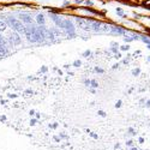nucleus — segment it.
Listing matches in <instances>:
<instances>
[{
	"label": "nucleus",
	"mask_w": 150,
	"mask_h": 150,
	"mask_svg": "<svg viewBox=\"0 0 150 150\" xmlns=\"http://www.w3.org/2000/svg\"><path fill=\"white\" fill-rule=\"evenodd\" d=\"M138 142H139V144H143V143H144V138H143V137H140L139 139H138Z\"/></svg>",
	"instance_id": "b1692460"
},
{
	"label": "nucleus",
	"mask_w": 150,
	"mask_h": 150,
	"mask_svg": "<svg viewBox=\"0 0 150 150\" xmlns=\"http://www.w3.org/2000/svg\"><path fill=\"white\" fill-rule=\"evenodd\" d=\"M36 124H37V121H36L35 119H31V120H30V123H29V125H30V126H35Z\"/></svg>",
	"instance_id": "9d476101"
},
{
	"label": "nucleus",
	"mask_w": 150,
	"mask_h": 150,
	"mask_svg": "<svg viewBox=\"0 0 150 150\" xmlns=\"http://www.w3.org/2000/svg\"><path fill=\"white\" fill-rule=\"evenodd\" d=\"M139 69H136V70H133V75L134 76H138V75H139Z\"/></svg>",
	"instance_id": "6ab92c4d"
},
{
	"label": "nucleus",
	"mask_w": 150,
	"mask_h": 150,
	"mask_svg": "<svg viewBox=\"0 0 150 150\" xmlns=\"http://www.w3.org/2000/svg\"><path fill=\"white\" fill-rule=\"evenodd\" d=\"M49 127H51V129H53V130H55L57 127H58V123H55V124H51V125H49Z\"/></svg>",
	"instance_id": "f8f14e48"
},
{
	"label": "nucleus",
	"mask_w": 150,
	"mask_h": 150,
	"mask_svg": "<svg viewBox=\"0 0 150 150\" xmlns=\"http://www.w3.org/2000/svg\"><path fill=\"white\" fill-rule=\"evenodd\" d=\"M0 121L5 123V121H6V117H5V115H1V117H0Z\"/></svg>",
	"instance_id": "412c9836"
},
{
	"label": "nucleus",
	"mask_w": 150,
	"mask_h": 150,
	"mask_svg": "<svg viewBox=\"0 0 150 150\" xmlns=\"http://www.w3.org/2000/svg\"><path fill=\"white\" fill-rule=\"evenodd\" d=\"M118 66H119V65H118V64H115V65H113V69H114V70H115V69H118Z\"/></svg>",
	"instance_id": "2f4dec72"
},
{
	"label": "nucleus",
	"mask_w": 150,
	"mask_h": 150,
	"mask_svg": "<svg viewBox=\"0 0 150 150\" xmlns=\"http://www.w3.org/2000/svg\"><path fill=\"white\" fill-rule=\"evenodd\" d=\"M37 22L40 24H43V23H44V18H43L42 15H38L37 16Z\"/></svg>",
	"instance_id": "423d86ee"
},
{
	"label": "nucleus",
	"mask_w": 150,
	"mask_h": 150,
	"mask_svg": "<svg viewBox=\"0 0 150 150\" xmlns=\"http://www.w3.org/2000/svg\"><path fill=\"white\" fill-rule=\"evenodd\" d=\"M90 85L92 86V88H97V86H98V83H97L96 80H90Z\"/></svg>",
	"instance_id": "0eeeda50"
},
{
	"label": "nucleus",
	"mask_w": 150,
	"mask_h": 150,
	"mask_svg": "<svg viewBox=\"0 0 150 150\" xmlns=\"http://www.w3.org/2000/svg\"><path fill=\"white\" fill-rule=\"evenodd\" d=\"M59 137H60V138H64V139H69L67 134H65V133H60V134H59Z\"/></svg>",
	"instance_id": "4468645a"
},
{
	"label": "nucleus",
	"mask_w": 150,
	"mask_h": 150,
	"mask_svg": "<svg viewBox=\"0 0 150 150\" xmlns=\"http://www.w3.org/2000/svg\"><path fill=\"white\" fill-rule=\"evenodd\" d=\"M114 149L119 150V149H120V144H119V143H117V144H115V146H114Z\"/></svg>",
	"instance_id": "bb28decb"
},
{
	"label": "nucleus",
	"mask_w": 150,
	"mask_h": 150,
	"mask_svg": "<svg viewBox=\"0 0 150 150\" xmlns=\"http://www.w3.org/2000/svg\"><path fill=\"white\" fill-rule=\"evenodd\" d=\"M9 23H10V25L13 28V29H15L17 32H25V29H24V27H23L22 22L17 21L16 18L10 17V18H9Z\"/></svg>",
	"instance_id": "f257e3e1"
},
{
	"label": "nucleus",
	"mask_w": 150,
	"mask_h": 150,
	"mask_svg": "<svg viewBox=\"0 0 150 150\" xmlns=\"http://www.w3.org/2000/svg\"><path fill=\"white\" fill-rule=\"evenodd\" d=\"M0 103H1V105H5V103H7V101H6V100H1Z\"/></svg>",
	"instance_id": "c85d7f7f"
},
{
	"label": "nucleus",
	"mask_w": 150,
	"mask_h": 150,
	"mask_svg": "<svg viewBox=\"0 0 150 150\" xmlns=\"http://www.w3.org/2000/svg\"><path fill=\"white\" fill-rule=\"evenodd\" d=\"M84 83H85V85H88V86L90 85V80H89V79H86V80H84Z\"/></svg>",
	"instance_id": "cd10ccee"
},
{
	"label": "nucleus",
	"mask_w": 150,
	"mask_h": 150,
	"mask_svg": "<svg viewBox=\"0 0 150 150\" xmlns=\"http://www.w3.org/2000/svg\"><path fill=\"white\" fill-rule=\"evenodd\" d=\"M0 44H4V46H6V43L5 41H4V38H3V36L0 35Z\"/></svg>",
	"instance_id": "a211bd4d"
},
{
	"label": "nucleus",
	"mask_w": 150,
	"mask_h": 150,
	"mask_svg": "<svg viewBox=\"0 0 150 150\" xmlns=\"http://www.w3.org/2000/svg\"><path fill=\"white\" fill-rule=\"evenodd\" d=\"M29 114H30V115H34V114H35V111H30V112H29Z\"/></svg>",
	"instance_id": "473e14b6"
},
{
	"label": "nucleus",
	"mask_w": 150,
	"mask_h": 150,
	"mask_svg": "<svg viewBox=\"0 0 150 150\" xmlns=\"http://www.w3.org/2000/svg\"><path fill=\"white\" fill-rule=\"evenodd\" d=\"M53 140L55 142V143H59L60 140H61V138H60L59 136H54V137H53Z\"/></svg>",
	"instance_id": "1a4fd4ad"
},
{
	"label": "nucleus",
	"mask_w": 150,
	"mask_h": 150,
	"mask_svg": "<svg viewBox=\"0 0 150 150\" xmlns=\"http://www.w3.org/2000/svg\"><path fill=\"white\" fill-rule=\"evenodd\" d=\"M85 132H86V133H90V132H91V130H89V129H86V130H85Z\"/></svg>",
	"instance_id": "c9c22d12"
},
{
	"label": "nucleus",
	"mask_w": 150,
	"mask_h": 150,
	"mask_svg": "<svg viewBox=\"0 0 150 150\" xmlns=\"http://www.w3.org/2000/svg\"><path fill=\"white\" fill-rule=\"evenodd\" d=\"M89 134L91 136V138H94V139H98V134L95 133V132H90Z\"/></svg>",
	"instance_id": "6e6552de"
},
{
	"label": "nucleus",
	"mask_w": 150,
	"mask_h": 150,
	"mask_svg": "<svg viewBox=\"0 0 150 150\" xmlns=\"http://www.w3.org/2000/svg\"><path fill=\"white\" fill-rule=\"evenodd\" d=\"M46 71H47V67H46V66H43V67H42V72H46Z\"/></svg>",
	"instance_id": "7c9ffc66"
},
{
	"label": "nucleus",
	"mask_w": 150,
	"mask_h": 150,
	"mask_svg": "<svg viewBox=\"0 0 150 150\" xmlns=\"http://www.w3.org/2000/svg\"><path fill=\"white\" fill-rule=\"evenodd\" d=\"M90 54H91V52H90V51H85V52L83 53V57H89Z\"/></svg>",
	"instance_id": "dca6fc26"
},
{
	"label": "nucleus",
	"mask_w": 150,
	"mask_h": 150,
	"mask_svg": "<svg viewBox=\"0 0 150 150\" xmlns=\"http://www.w3.org/2000/svg\"><path fill=\"white\" fill-rule=\"evenodd\" d=\"M129 49H130L129 46H123L121 47V51H129Z\"/></svg>",
	"instance_id": "5701e85b"
},
{
	"label": "nucleus",
	"mask_w": 150,
	"mask_h": 150,
	"mask_svg": "<svg viewBox=\"0 0 150 150\" xmlns=\"http://www.w3.org/2000/svg\"><path fill=\"white\" fill-rule=\"evenodd\" d=\"M130 150H139V149H138V148H136V146H131Z\"/></svg>",
	"instance_id": "c756f323"
},
{
	"label": "nucleus",
	"mask_w": 150,
	"mask_h": 150,
	"mask_svg": "<svg viewBox=\"0 0 150 150\" xmlns=\"http://www.w3.org/2000/svg\"><path fill=\"white\" fill-rule=\"evenodd\" d=\"M129 133L130 134H133V136L136 134V131H134L133 127H130V129H129Z\"/></svg>",
	"instance_id": "ddd939ff"
},
{
	"label": "nucleus",
	"mask_w": 150,
	"mask_h": 150,
	"mask_svg": "<svg viewBox=\"0 0 150 150\" xmlns=\"http://www.w3.org/2000/svg\"><path fill=\"white\" fill-rule=\"evenodd\" d=\"M12 37L15 38V43H17V44H18V43H21V38H19V36H18V34H13V35H12Z\"/></svg>",
	"instance_id": "20e7f679"
},
{
	"label": "nucleus",
	"mask_w": 150,
	"mask_h": 150,
	"mask_svg": "<svg viewBox=\"0 0 150 150\" xmlns=\"http://www.w3.org/2000/svg\"><path fill=\"white\" fill-rule=\"evenodd\" d=\"M148 60H149V61H150V57H149V58H148Z\"/></svg>",
	"instance_id": "58836bf2"
},
{
	"label": "nucleus",
	"mask_w": 150,
	"mask_h": 150,
	"mask_svg": "<svg viewBox=\"0 0 150 150\" xmlns=\"http://www.w3.org/2000/svg\"><path fill=\"white\" fill-rule=\"evenodd\" d=\"M148 48H149V49H150V44H148Z\"/></svg>",
	"instance_id": "4c0bfd02"
},
{
	"label": "nucleus",
	"mask_w": 150,
	"mask_h": 150,
	"mask_svg": "<svg viewBox=\"0 0 150 150\" xmlns=\"http://www.w3.org/2000/svg\"><path fill=\"white\" fill-rule=\"evenodd\" d=\"M120 57H121V54H120V53H117V55H115V58H120Z\"/></svg>",
	"instance_id": "72a5a7b5"
},
{
	"label": "nucleus",
	"mask_w": 150,
	"mask_h": 150,
	"mask_svg": "<svg viewBox=\"0 0 150 150\" xmlns=\"http://www.w3.org/2000/svg\"><path fill=\"white\" fill-rule=\"evenodd\" d=\"M25 94H27V95H31L32 90H30V89H29V90H25Z\"/></svg>",
	"instance_id": "a878e982"
},
{
	"label": "nucleus",
	"mask_w": 150,
	"mask_h": 150,
	"mask_svg": "<svg viewBox=\"0 0 150 150\" xmlns=\"http://www.w3.org/2000/svg\"><path fill=\"white\" fill-rule=\"evenodd\" d=\"M6 54H7L6 46H4V44H0V57H5Z\"/></svg>",
	"instance_id": "f03ea898"
},
{
	"label": "nucleus",
	"mask_w": 150,
	"mask_h": 150,
	"mask_svg": "<svg viewBox=\"0 0 150 150\" xmlns=\"http://www.w3.org/2000/svg\"><path fill=\"white\" fill-rule=\"evenodd\" d=\"M95 72H98V73H103V70L100 69V67H95Z\"/></svg>",
	"instance_id": "f3484780"
},
{
	"label": "nucleus",
	"mask_w": 150,
	"mask_h": 150,
	"mask_svg": "<svg viewBox=\"0 0 150 150\" xmlns=\"http://www.w3.org/2000/svg\"><path fill=\"white\" fill-rule=\"evenodd\" d=\"M132 144H133V140H127V142H126V145H127V146H132Z\"/></svg>",
	"instance_id": "aec40b11"
},
{
	"label": "nucleus",
	"mask_w": 150,
	"mask_h": 150,
	"mask_svg": "<svg viewBox=\"0 0 150 150\" xmlns=\"http://www.w3.org/2000/svg\"><path fill=\"white\" fill-rule=\"evenodd\" d=\"M6 27H7V25H6V23H5V22L0 21V31H4V30L6 29Z\"/></svg>",
	"instance_id": "39448f33"
},
{
	"label": "nucleus",
	"mask_w": 150,
	"mask_h": 150,
	"mask_svg": "<svg viewBox=\"0 0 150 150\" xmlns=\"http://www.w3.org/2000/svg\"><path fill=\"white\" fill-rule=\"evenodd\" d=\"M35 115H36V118H37V119H40V117H41V115H40V113H36Z\"/></svg>",
	"instance_id": "f704fd0d"
},
{
	"label": "nucleus",
	"mask_w": 150,
	"mask_h": 150,
	"mask_svg": "<svg viewBox=\"0 0 150 150\" xmlns=\"http://www.w3.org/2000/svg\"><path fill=\"white\" fill-rule=\"evenodd\" d=\"M19 18H21L22 21L27 22V23H30V22H31V17L27 16V15H22V16H19Z\"/></svg>",
	"instance_id": "7ed1b4c3"
},
{
	"label": "nucleus",
	"mask_w": 150,
	"mask_h": 150,
	"mask_svg": "<svg viewBox=\"0 0 150 150\" xmlns=\"http://www.w3.org/2000/svg\"><path fill=\"white\" fill-rule=\"evenodd\" d=\"M146 106H148V107H150V100L148 101V103H146Z\"/></svg>",
	"instance_id": "e433bc0d"
},
{
	"label": "nucleus",
	"mask_w": 150,
	"mask_h": 150,
	"mask_svg": "<svg viewBox=\"0 0 150 150\" xmlns=\"http://www.w3.org/2000/svg\"><path fill=\"white\" fill-rule=\"evenodd\" d=\"M115 107H117V108H120V107H121V101H118V102H117V103H115Z\"/></svg>",
	"instance_id": "4be33fe9"
},
{
	"label": "nucleus",
	"mask_w": 150,
	"mask_h": 150,
	"mask_svg": "<svg viewBox=\"0 0 150 150\" xmlns=\"http://www.w3.org/2000/svg\"><path fill=\"white\" fill-rule=\"evenodd\" d=\"M80 64H82V63H80V60H76L75 63H73V66H76V67H79Z\"/></svg>",
	"instance_id": "9b49d317"
},
{
	"label": "nucleus",
	"mask_w": 150,
	"mask_h": 150,
	"mask_svg": "<svg viewBox=\"0 0 150 150\" xmlns=\"http://www.w3.org/2000/svg\"><path fill=\"white\" fill-rule=\"evenodd\" d=\"M9 97H11V98H16L17 95H15V94H9Z\"/></svg>",
	"instance_id": "393cba45"
},
{
	"label": "nucleus",
	"mask_w": 150,
	"mask_h": 150,
	"mask_svg": "<svg viewBox=\"0 0 150 150\" xmlns=\"http://www.w3.org/2000/svg\"><path fill=\"white\" fill-rule=\"evenodd\" d=\"M97 114H98V115H101V117H106V115H107V114H106V112H103V111H98V112H97Z\"/></svg>",
	"instance_id": "2eb2a0df"
}]
</instances>
